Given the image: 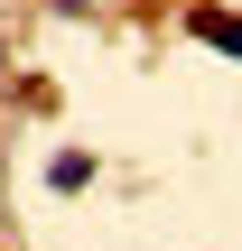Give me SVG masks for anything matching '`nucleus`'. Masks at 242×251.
Masks as SVG:
<instances>
[{"label": "nucleus", "instance_id": "f257e3e1", "mask_svg": "<svg viewBox=\"0 0 242 251\" xmlns=\"http://www.w3.org/2000/svg\"><path fill=\"white\" fill-rule=\"evenodd\" d=\"M187 28H196V37H205L215 56H242V19H233V9H196Z\"/></svg>", "mask_w": 242, "mask_h": 251}, {"label": "nucleus", "instance_id": "f03ea898", "mask_svg": "<svg viewBox=\"0 0 242 251\" xmlns=\"http://www.w3.org/2000/svg\"><path fill=\"white\" fill-rule=\"evenodd\" d=\"M84 177H93V158H84V149H56V158H47V186H56V196H75Z\"/></svg>", "mask_w": 242, "mask_h": 251}]
</instances>
